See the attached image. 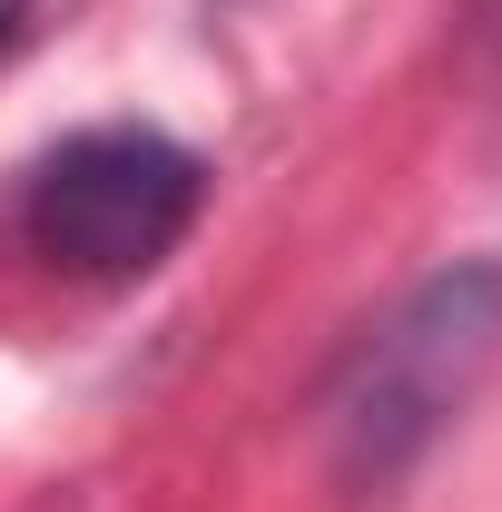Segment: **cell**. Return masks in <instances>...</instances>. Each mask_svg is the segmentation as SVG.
Masks as SVG:
<instances>
[{"label": "cell", "mask_w": 502, "mask_h": 512, "mask_svg": "<svg viewBox=\"0 0 502 512\" xmlns=\"http://www.w3.org/2000/svg\"><path fill=\"white\" fill-rule=\"evenodd\" d=\"M502 365V256H453L365 325L325 394V453L345 493H394L424 453L473 414Z\"/></svg>", "instance_id": "obj_1"}, {"label": "cell", "mask_w": 502, "mask_h": 512, "mask_svg": "<svg viewBox=\"0 0 502 512\" xmlns=\"http://www.w3.org/2000/svg\"><path fill=\"white\" fill-rule=\"evenodd\" d=\"M197 207H207V168L168 128H79L30 168L20 227L40 256L119 286V276H148L178 256Z\"/></svg>", "instance_id": "obj_2"}, {"label": "cell", "mask_w": 502, "mask_h": 512, "mask_svg": "<svg viewBox=\"0 0 502 512\" xmlns=\"http://www.w3.org/2000/svg\"><path fill=\"white\" fill-rule=\"evenodd\" d=\"M20 10H30V0H0V40H10V30H20Z\"/></svg>", "instance_id": "obj_3"}]
</instances>
